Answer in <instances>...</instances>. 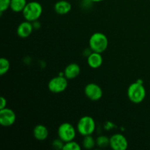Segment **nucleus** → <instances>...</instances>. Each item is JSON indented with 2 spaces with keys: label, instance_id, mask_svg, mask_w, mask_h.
<instances>
[{
  "label": "nucleus",
  "instance_id": "1a4fd4ad",
  "mask_svg": "<svg viewBox=\"0 0 150 150\" xmlns=\"http://www.w3.org/2000/svg\"><path fill=\"white\" fill-rule=\"evenodd\" d=\"M16 120L14 111L8 108L0 110V124L4 127H10L13 125Z\"/></svg>",
  "mask_w": 150,
  "mask_h": 150
},
{
  "label": "nucleus",
  "instance_id": "4468645a",
  "mask_svg": "<svg viewBox=\"0 0 150 150\" xmlns=\"http://www.w3.org/2000/svg\"><path fill=\"white\" fill-rule=\"evenodd\" d=\"M33 136L37 140L44 141L48 138V130L45 125H38L35 126L33 130Z\"/></svg>",
  "mask_w": 150,
  "mask_h": 150
},
{
  "label": "nucleus",
  "instance_id": "4be33fe9",
  "mask_svg": "<svg viewBox=\"0 0 150 150\" xmlns=\"http://www.w3.org/2000/svg\"><path fill=\"white\" fill-rule=\"evenodd\" d=\"M6 105H7V100L4 97H1V99H0V110L6 108Z\"/></svg>",
  "mask_w": 150,
  "mask_h": 150
},
{
  "label": "nucleus",
  "instance_id": "f8f14e48",
  "mask_svg": "<svg viewBox=\"0 0 150 150\" xmlns=\"http://www.w3.org/2000/svg\"><path fill=\"white\" fill-rule=\"evenodd\" d=\"M80 72L81 68L79 64H76V63H71V64H68L64 69V76L67 79H73L80 74Z\"/></svg>",
  "mask_w": 150,
  "mask_h": 150
},
{
  "label": "nucleus",
  "instance_id": "423d86ee",
  "mask_svg": "<svg viewBox=\"0 0 150 150\" xmlns=\"http://www.w3.org/2000/svg\"><path fill=\"white\" fill-rule=\"evenodd\" d=\"M67 79L65 76H59L51 79L48 82V89L53 93H61L67 87Z\"/></svg>",
  "mask_w": 150,
  "mask_h": 150
},
{
  "label": "nucleus",
  "instance_id": "f3484780",
  "mask_svg": "<svg viewBox=\"0 0 150 150\" xmlns=\"http://www.w3.org/2000/svg\"><path fill=\"white\" fill-rule=\"evenodd\" d=\"M10 64L8 59L4 58V57L1 58V59H0V75L3 76L6 73H7V71L10 69Z\"/></svg>",
  "mask_w": 150,
  "mask_h": 150
},
{
  "label": "nucleus",
  "instance_id": "ddd939ff",
  "mask_svg": "<svg viewBox=\"0 0 150 150\" xmlns=\"http://www.w3.org/2000/svg\"><path fill=\"white\" fill-rule=\"evenodd\" d=\"M72 5L69 1L66 0H60L57 1L54 5V10L57 14L65 15L71 10Z\"/></svg>",
  "mask_w": 150,
  "mask_h": 150
},
{
  "label": "nucleus",
  "instance_id": "a211bd4d",
  "mask_svg": "<svg viewBox=\"0 0 150 150\" xmlns=\"http://www.w3.org/2000/svg\"><path fill=\"white\" fill-rule=\"evenodd\" d=\"M110 143V138H108L105 136H100L97 138L96 139V144L100 147H106L109 145Z\"/></svg>",
  "mask_w": 150,
  "mask_h": 150
},
{
  "label": "nucleus",
  "instance_id": "5701e85b",
  "mask_svg": "<svg viewBox=\"0 0 150 150\" xmlns=\"http://www.w3.org/2000/svg\"><path fill=\"white\" fill-rule=\"evenodd\" d=\"M91 1H93V2H100V1H102L103 0H89Z\"/></svg>",
  "mask_w": 150,
  "mask_h": 150
},
{
  "label": "nucleus",
  "instance_id": "2eb2a0df",
  "mask_svg": "<svg viewBox=\"0 0 150 150\" xmlns=\"http://www.w3.org/2000/svg\"><path fill=\"white\" fill-rule=\"evenodd\" d=\"M26 0H11L10 8L16 13H20L26 7Z\"/></svg>",
  "mask_w": 150,
  "mask_h": 150
},
{
  "label": "nucleus",
  "instance_id": "9d476101",
  "mask_svg": "<svg viewBox=\"0 0 150 150\" xmlns=\"http://www.w3.org/2000/svg\"><path fill=\"white\" fill-rule=\"evenodd\" d=\"M33 26L30 21H23L19 24L17 29V35L21 38H26L32 34Z\"/></svg>",
  "mask_w": 150,
  "mask_h": 150
},
{
  "label": "nucleus",
  "instance_id": "6ab92c4d",
  "mask_svg": "<svg viewBox=\"0 0 150 150\" xmlns=\"http://www.w3.org/2000/svg\"><path fill=\"white\" fill-rule=\"evenodd\" d=\"M63 150H80L81 146L79 143L74 142V140L65 142L63 146Z\"/></svg>",
  "mask_w": 150,
  "mask_h": 150
},
{
  "label": "nucleus",
  "instance_id": "412c9836",
  "mask_svg": "<svg viewBox=\"0 0 150 150\" xmlns=\"http://www.w3.org/2000/svg\"><path fill=\"white\" fill-rule=\"evenodd\" d=\"M64 142H63L62 139H60L59 138L57 139H55V140L52 143V146L54 149H62L63 146H64Z\"/></svg>",
  "mask_w": 150,
  "mask_h": 150
},
{
  "label": "nucleus",
  "instance_id": "9b49d317",
  "mask_svg": "<svg viewBox=\"0 0 150 150\" xmlns=\"http://www.w3.org/2000/svg\"><path fill=\"white\" fill-rule=\"evenodd\" d=\"M103 57L100 53L93 52L89 55L87 58V63L91 68L96 69L100 67L103 64Z\"/></svg>",
  "mask_w": 150,
  "mask_h": 150
},
{
  "label": "nucleus",
  "instance_id": "f03ea898",
  "mask_svg": "<svg viewBox=\"0 0 150 150\" xmlns=\"http://www.w3.org/2000/svg\"><path fill=\"white\" fill-rule=\"evenodd\" d=\"M89 47L92 51L103 53L107 49L108 40L105 35L101 32H95L89 38Z\"/></svg>",
  "mask_w": 150,
  "mask_h": 150
},
{
  "label": "nucleus",
  "instance_id": "7ed1b4c3",
  "mask_svg": "<svg viewBox=\"0 0 150 150\" xmlns=\"http://www.w3.org/2000/svg\"><path fill=\"white\" fill-rule=\"evenodd\" d=\"M22 13L25 20L33 22L38 20L41 16L42 13V7L41 4L38 1H32L26 4Z\"/></svg>",
  "mask_w": 150,
  "mask_h": 150
},
{
  "label": "nucleus",
  "instance_id": "dca6fc26",
  "mask_svg": "<svg viewBox=\"0 0 150 150\" xmlns=\"http://www.w3.org/2000/svg\"><path fill=\"white\" fill-rule=\"evenodd\" d=\"M96 144V141L94 139L92 135L84 136V139L83 140V146L86 149H91L95 147Z\"/></svg>",
  "mask_w": 150,
  "mask_h": 150
},
{
  "label": "nucleus",
  "instance_id": "f257e3e1",
  "mask_svg": "<svg viewBox=\"0 0 150 150\" xmlns=\"http://www.w3.org/2000/svg\"><path fill=\"white\" fill-rule=\"evenodd\" d=\"M127 97L133 103H141L146 97V89L142 81L131 83L127 89Z\"/></svg>",
  "mask_w": 150,
  "mask_h": 150
},
{
  "label": "nucleus",
  "instance_id": "aec40b11",
  "mask_svg": "<svg viewBox=\"0 0 150 150\" xmlns=\"http://www.w3.org/2000/svg\"><path fill=\"white\" fill-rule=\"evenodd\" d=\"M11 0H0V12L2 13L10 7Z\"/></svg>",
  "mask_w": 150,
  "mask_h": 150
},
{
  "label": "nucleus",
  "instance_id": "20e7f679",
  "mask_svg": "<svg viewBox=\"0 0 150 150\" xmlns=\"http://www.w3.org/2000/svg\"><path fill=\"white\" fill-rule=\"evenodd\" d=\"M95 122L92 117L84 116L78 122L77 130L83 136L92 135L95 130Z\"/></svg>",
  "mask_w": 150,
  "mask_h": 150
},
{
  "label": "nucleus",
  "instance_id": "39448f33",
  "mask_svg": "<svg viewBox=\"0 0 150 150\" xmlns=\"http://www.w3.org/2000/svg\"><path fill=\"white\" fill-rule=\"evenodd\" d=\"M57 133H58L59 138L65 143V142L74 140L76 136V130L71 124L68 122H64L60 125Z\"/></svg>",
  "mask_w": 150,
  "mask_h": 150
},
{
  "label": "nucleus",
  "instance_id": "6e6552de",
  "mask_svg": "<svg viewBox=\"0 0 150 150\" xmlns=\"http://www.w3.org/2000/svg\"><path fill=\"white\" fill-rule=\"evenodd\" d=\"M109 146L114 150H125L128 146V142L125 136L117 133L110 138Z\"/></svg>",
  "mask_w": 150,
  "mask_h": 150
},
{
  "label": "nucleus",
  "instance_id": "0eeeda50",
  "mask_svg": "<svg viewBox=\"0 0 150 150\" xmlns=\"http://www.w3.org/2000/svg\"><path fill=\"white\" fill-rule=\"evenodd\" d=\"M84 93L89 100L93 101L98 100L103 96V90L100 86L94 83H88L85 86Z\"/></svg>",
  "mask_w": 150,
  "mask_h": 150
}]
</instances>
